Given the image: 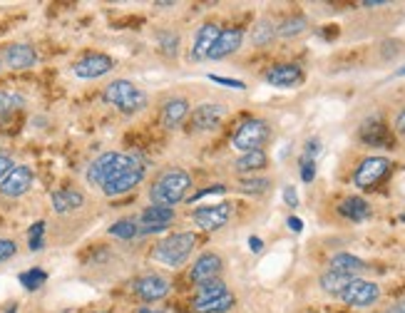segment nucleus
Segmentation results:
<instances>
[{"mask_svg":"<svg viewBox=\"0 0 405 313\" xmlns=\"http://www.w3.org/2000/svg\"><path fill=\"white\" fill-rule=\"evenodd\" d=\"M390 172V159L388 156H365L358 164L353 174V184L358 189H373L375 184H380Z\"/></svg>","mask_w":405,"mask_h":313,"instance_id":"8","label":"nucleus"},{"mask_svg":"<svg viewBox=\"0 0 405 313\" xmlns=\"http://www.w3.org/2000/svg\"><path fill=\"white\" fill-rule=\"evenodd\" d=\"M189 115H192V107H189L187 97H169L159 110V122L164 130H177Z\"/></svg>","mask_w":405,"mask_h":313,"instance_id":"16","label":"nucleus"},{"mask_svg":"<svg viewBox=\"0 0 405 313\" xmlns=\"http://www.w3.org/2000/svg\"><path fill=\"white\" fill-rule=\"evenodd\" d=\"M244 42V30L239 28H227V30L219 33L217 42H214L212 52H209V60H224V57L234 55V52L241 47Z\"/></svg>","mask_w":405,"mask_h":313,"instance_id":"20","label":"nucleus"},{"mask_svg":"<svg viewBox=\"0 0 405 313\" xmlns=\"http://www.w3.org/2000/svg\"><path fill=\"white\" fill-rule=\"evenodd\" d=\"M194 246H197V234H192V232L169 234V237H164L162 241L154 246L152 258L169 268H179L187 263L189 256H192Z\"/></svg>","mask_w":405,"mask_h":313,"instance_id":"4","label":"nucleus"},{"mask_svg":"<svg viewBox=\"0 0 405 313\" xmlns=\"http://www.w3.org/2000/svg\"><path fill=\"white\" fill-rule=\"evenodd\" d=\"M214 194H227V187H224V184H209V187L199 189L197 194H192L187 202L189 204H192V202H202L204 197H214Z\"/></svg>","mask_w":405,"mask_h":313,"instance_id":"37","label":"nucleus"},{"mask_svg":"<svg viewBox=\"0 0 405 313\" xmlns=\"http://www.w3.org/2000/svg\"><path fill=\"white\" fill-rule=\"evenodd\" d=\"M174 209L172 207H159V204H149L139 212L137 217V227H139V237H149V234H162L172 227L174 222Z\"/></svg>","mask_w":405,"mask_h":313,"instance_id":"7","label":"nucleus"},{"mask_svg":"<svg viewBox=\"0 0 405 313\" xmlns=\"http://www.w3.org/2000/svg\"><path fill=\"white\" fill-rule=\"evenodd\" d=\"M18 281H21V286L25 288V291H40L47 281V273L42 271L40 266H35L30 268V271H23L21 276H18Z\"/></svg>","mask_w":405,"mask_h":313,"instance_id":"31","label":"nucleus"},{"mask_svg":"<svg viewBox=\"0 0 405 313\" xmlns=\"http://www.w3.org/2000/svg\"><path fill=\"white\" fill-rule=\"evenodd\" d=\"M266 82L271 87H279V90H289V87H296L304 82V70H301L299 65H291V62H286V65H274L266 70Z\"/></svg>","mask_w":405,"mask_h":313,"instance_id":"17","label":"nucleus"},{"mask_svg":"<svg viewBox=\"0 0 405 313\" xmlns=\"http://www.w3.org/2000/svg\"><path fill=\"white\" fill-rule=\"evenodd\" d=\"M338 214L350 222H365L370 217V204L363 197H346L338 204Z\"/></svg>","mask_w":405,"mask_h":313,"instance_id":"23","label":"nucleus"},{"mask_svg":"<svg viewBox=\"0 0 405 313\" xmlns=\"http://www.w3.org/2000/svg\"><path fill=\"white\" fill-rule=\"evenodd\" d=\"M159 47L164 50V55H177V50H179V35L177 33H172V30H162L159 33Z\"/></svg>","mask_w":405,"mask_h":313,"instance_id":"36","label":"nucleus"},{"mask_svg":"<svg viewBox=\"0 0 405 313\" xmlns=\"http://www.w3.org/2000/svg\"><path fill=\"white\" fill-rule=\"evenodd\" d=\"M8 313H18V306H11L8 308Z\"/></svg>","mask_w":405,"mask_h":313,"instance_id":"52","label":"nucleus"},{"mask_svg":"<svg viewBox=\"0 0 405 313\" xmlns=\"http://www.w3.org/2000/svg\"><path fill=\"white\" fill-rule=\"evenodd\" d=\"M189 219H192V224L197 229H202V232H219V229H224L229 224V219H232V204H204V207L194 209L192 214H189Z\"/></svg>","mask_w":405,"mask_h":313,"instance_id":"6","label":"nucleus"},{"mask_svg":"<svg viewBox=\"0 0 405 313\" xmlns=\"http://www.w3.org/2000/svg\"><path fill=\"white\" fill-rule=\"evenodd\" d=\"M50 204L55 214H72L85 204V194L77 192V189H57L50 194Z\"/></svg>","mask_w":405,"mask_h":313,"instance_id":"22","label":"nucleus"},{"mask_svg":"<svg viewBox=\"0 0 405 313\" xmlns=\"http://www.w3.org/2000/svg\"><path fill=\"white\" fill-rule=\"evenodd\" d=\"M236 306V296L234 293H222L217 298H209V301H194V313H227Z\"/></svg>","mask_w":405,"mask_h":313,"instance_id":"24","label":"nucleus"},{"mask_svg":"<svg viewBox=\"0 0 405 313\" xmlns=\"http://www.w3.org/2000/svg\"><path fill=\"white\" fill-rule=\"evenodd\" d=\"M388 6V0H365L363 8H383Z\"/></svg>","mask_w":405,"mask_h":313,"instance_id":"47","label":"nucleus"},{"mask_svg":"<svg viewBox=\"0 0 405 313\" xmlns=\"http://www.w3.org/2000/svg\"><path fill=\"white\" fill-rule=\"evenodd\" d=\"M13 167H16L13 156H11V154H3V152H0V182H3V179H6L8 174H11Z\"/></svg>","mask_w":405,"mask_h":313,"instance_id":"41","label":"nucleus"},{"mask_svg":"<svg viewBox=\"0 0 405 313\" xmlns=\"http://www.w3.org/2000/svg\"><path fill=\"white\" fill-rule=\"evenodd\" d=\"M395 132H398V135H405V107L398 112V117H395Z\"/></svg>","mask_w":405,"mask_h":313,"instance_id":"45","label":"nucleus"},{"mask_svg":"<svg viewBox=\"0 0 405 313\" xmlns=\"http://www.w3.org/2000/svg\"><path fill=\"white\" fill-rule=\"evenodd\" d=\"M107 234L115 239H122V241H130V239H137L139 237V227H137V219H117L115 224H110Z\"/></svg>","mask_w":405,"mask_h":313,"instance_id":"28","label":"nucleus"},{"mask_svg":"<svg viewBox=\"0 0 405 313\" xmlns=\"http://www.w3.org/2000/svg\"><path fill=\"white\" fill-rule=\"evenodd\" d=\"M209 80L217 82V85H224V87H232V90H246L241 80H232V77H219V75H209Z\"/></svg>","mask_w":405,"mask_h":313,"instance_id":"40","label":"nucleus"},{"mask_svg":"<svg viewBox=\"0 0 405 313\" xmlns=\"http://www.w3.org/2000/svg\"><path fill=\"white\" fill-rule=\"evenodd\" d=\"M395 77H405V65H403V67H400V70H398V72H395Z\"/></svg>","mask_w":405,"mask_h":313,"instance_id":"51","label":"nucleus"},{"mask_svg":"<svg viewBox=\"0 0 405 313\" xmlns=\"http://www.w3.org/2000/svg\"><path fill=\"white\" fill-rule=\"evenodd\" d=\"M135 164H142L135 154H125V152H105L87 167V182L92 187L102 189L110 179L120 177L122 172L132 169Z\"/></svg>","mask_w":405,"mask_h":313,"instance_id":"3","label":"nucleus"},{"mask_svg":"<svg viewBox=\"0 0 405 313\" xmlns=\"http://www.w3.org/2000/svg\"><path fill=\"white\" fill-rule=\"evenodd\" d=\"M142 179H144V164H135L132 169L122 172L120 177L110 179V182H107L100 192L105 194V197H110V199L125 197V194H130L132 189H137L139 184H142Z\"/></svg>","mask_w":405,"mask_h":313,"instance_id":"15","label":"nucleus"},{"mask_svg":"<svg viewBox=\"0 0 405 313\" xmlns=\"http://www.w3.org/2000/svg\"><path fill=\"white\" fill-rule=\"evenodd\" d=\"M271 187L266 177H246V179H239V189L244 194H263L266 189Z\"/></svg>","mask_w":405,"mask_h":313,"instance_id":"35","label":"nucleus"},{"mask_svg":"<svg viewBox=\"0 0 405 313\" xmlns=\"http://www.w3.org/2000/svg\"><path fill=\"white\" fill-rule=\"evenodd\" d=\"M286 227H289L294 234H301V232H304V222H301L299 217H289V219H286Z\"/></svg>","mask_w":405,"mask_h":313,"instance_id":"44","label":"nucleus"},{"mask_svg":"<svg viewBox=\"0 0 405 313\" xmlns=\"http://www.w3.org/2000/svg\"><path fill=\"white\" fill-rule=\"evenodd\" d=\"M385 313H405V303H395V306H390Z\"/></svg>","mask_w":405,"mask_h":313,"instance_id":"48","label":"nucleus"},{"mask_svg":"<svg viewBox=\"0 0 405 313\" xmlns=\"http://www.w3.org/2000/svg\"><path fill=\"white\" fill-rule=\"evenodd\" d=\"M329 271L333 273H343V276H350V278H358L363 271H368V266H365L363 258L353 256V254H333L329 261Z\"/></svg>","mask_w":405,"mask_h":313,"instance_id":"21","label":"nucleus"},{"mask_svg":"<svg viewBox=\"0 0 405 313\" xmlns=\"http://www.w3.org/2000/svg\"><path fill=\"white\" fill-rule=\"evenodd\" d=\"M276 38V25L271 21H258L256 28L251 30V42L253 45H268Z\"/></svg>","mask_w":405,"mask_h":313,"instance_id":"32","label":"nucleus"},{"mask_svg":"<svg viewBox=\"0 0 405 313\" xmlns=\"http://www.w3.org/2000/svg\"><path fill=\"white\" fill-rule=\"evenodd\" d=\"M224 271V261L219 254L214 251H204L199 254L197 258H194L192 268H189V278H192L194 283H207V281H214V278H219Z\"/></svg>","mask_w":405,"mask_h":313,"instance_id":"14","label":"nucleus"},{"mask_svg":"<svg viewBox=\"0 0 405 313\" xmlns=\"http://www.w3.org/2000/svg\"><path fill=\"white\" fill-rule=\"evenodd\" d=\"M249 249H251L253 254H261L263 251V241L258 237H249Z\"/></svg>","mask_w":405,"mask_h":313,"instance_id":"46","label":"nucleus"},{"mask_svg":"<svg viewBox=\"0 0 405 313\" xmlns=\"http://www.w3.org/2000/svg\"><path fill=\"white\" fill-rule=\"evenodd\" d=\"M189 189H192V174L187 169L169 167L149 187V202L159 204V207H174V204L189 199Z\"/></svg>","mask_w":405,"mask_h":313,"instance_id":"1","label":"nucleus"},{"mask_svg":"<svg viewBox=\"0 0 405 313\" xmlns=\"http://www.w3.org/2000/svg\"><path fill=\"white\" fill-rule=\"evenodd\" d=\"M227 283L222 278H214V281H207V283H199L197 286V298L194 301H209V298H217L222 293H227Z\"/></svg>","mask_w":405,"mask_h":313,"instance_id":"33","label":"nucleus"},{"mask_svg":"<svg viewBox=\"0 0 405 313\" xmlns=\"http://www.w3.org/2000/svg\"><path fill=\"white\" fill-rule=\"evenodd\" d=\"M227 117V105L222 102H204V105L194 107L189 115V125L194 127V132H214Z\"/></svg>","mask_w":405,"mask_h":313,"instance_id":"10","label":"nucleus"},{"mask_svg":"<svg viewBox=\"0 0 405 313\" xmlns=\"http://www.w3.org/2000/svg\"><path fill=\"white\" fill-rule=\"evenodd\" d=\"M268 137H271V127H268V122L258 120V117H251V120H244L241 125L234 130L232 147L241 152V154H246V152L261 149V147L266 144Z\"/></svg>","mask_w":405,"mask_h":313,"instance_id":"5","label":"nucleus"},{"mask_svg":"<svg viewBox=\"0 0 405 313\" xmlns=\"http://www.w3.org/2000/svg\"><path fill=\"white\" fill-rule=\"evenodd\" d=\"M16 251H18L16 241H11V239H0V263L16 256Z\"/></svg>","mask_w":405,"mask_h":313,"instance_id":"39","label":"nucleus"},{"mask_svg":"<svg viewBox=\"0 0 405 313\" xmlns=\"http://www.w3.org/2000/svg\"><path fill=\"white\" fill-rule=\"evenodd\" d=\"M132 288H135V296L142 298L144 303H157L162 301V298H167L172 283H169L162 273H147V276L137 278Z\"/></svg>","mask_w":405,"mask_h":313,"instance_id":"13","label":"nucleus"},{"mask_svg":"<svg viewBox=\"0 0 405 313\" xmlns=\"http://www.w3.org/2000/svg\"><path fill=\"white\" fill-rule=\"evenodd\" d=\"M45 229H47V224L42 222V219L28 229V249H30L33 254H38V251L45 249Z\"/></svg>","mask_w":405,"mask_h":313,"instance_id":"34","label":"nucleus"},{"mask_svg":"<svg viewBox=\"0 0 405 313\" xmlns=\"http://www.w3.org/2000/svg\"><path fill=\"white\" fill-rule=\"evenodd\" d=\"M284 202L289 204L291 209L299 207V194H296V189L291 187V184H289V187H284Z\"/></svg>","mask_w":405,"mask_h":313,"instance_id":"43","label":"nucleus"},{"mask_svg":"<svg viewBox=\"0 0 405 313\" xmlns=\"http://www.w3.org/2000/svg\"><path fill=\"white\" fill-rule=\"evenodd\" d=\"M137 313H164V311H152V308H139Z\"/></svg>","mask_w":405,"mask_h":313,"instance_id":"50","label":"nucleus"},{"mask_svg":"<svg viewBox=\"0 0 405 313\" xmlns=\"http://www.w3.org/2000/svg\"><path fill=\"white\" fill-rule=\"evenodd\" d=\"M360 140L365 142V144H388V130H385L380 122H370V125H365L363 130H360Z\"/></svg>","mask_w":405,"mask_h":313,"instance_id":"30","label":"nucleus"},{"mask_svg":"<svg viewBox=\"0 0 405 313\" xmlns=\"http://www.w3.org/2000/svg\"><path fill=\"white\" fill-rule=\"evenodd\" d=\"M0 65H3V60H0Z\"/></svg>","mask_w":405,"mask_h":313,"instance_id":"53","label":"nucleus"},{"mask_svg":"<svg viewBox=\"0 0 405 313\" xmlns=\"http://www.w3.org/2000/svg\"><path fill=\"white\" fill-rule=\"evenodd\" d=\"M350 281H353L350 276H343V273H333V271H326L324 276L319 278L321 288H324V293H329V296H341V293L348 288Z\"/></svg>","mask_w":405,"mask_h":313,"instance_id":"27","label":"nucleus"},{"mask_svg":"<svg viewBox=\"0 0 405 313\" xmlns=\"http://www.w3.org/2000/svg\"><path fill=\"white\" fill-rule=\"evenodd\" d=\"M3 62L11 70H30L38 62V52L33 50V45H25V42H13V45L6 47L3 52Z\"/></svg>","mask_w":405,"mask_h":313,"instance_id":"19","label":"nucleus"},{"mask_svg":"<svg viewBox=\"0 0 405 313\" xmlns=\"http://www.w3.org/2000/svg\"><path fill=\"white\" fill-rule=\"evenodd\" d=\"M219 33H222V28H219V25H214V23H204V25L197 30V35H194L192 52H189V57H192L194 62L209 60V52H212L214 42H217Z\"/></svg>","mask_w":405,"mask_h":313,"instance_id":"18","label":"nucleus"},{"mask_svg":"<svg viewBox=\"0 0 405 313\" xmlns=\"http://www.w3.org/2000/svg\"><path fill=\"white\" fill-rule=\"evenodd\" d=\"M33 179H35V174H33V169L28 167V164H16V167L11 169V174L0 182V194L8 199L23 197V194L30 192Z\"/></svg>","mask_w":405,"mask_h":313,"instance_id":"12","label":"nucleus"},{"mask_svg":"<svg viewBox=\"0 0 405 313\" xmlns=\"http://www.w3.org/2000/svg\"><path fill=\"white\" fill-rule=\"evenodd\" d=\"M102 100L120 110L122 115H137V112L147 110V92L139 90L135 82L130 80H112L110 85L102 90Z\"/></svg>","mask_w":405,"mask_h":313,"instance_id":"2","label":"nucleus"},{"mask_svg":"<svg viewBox=\"0 0 405 313\" xmlns=\"http://www.w3.org/2000/svg\"><path fill=\"white\" fill-rule=\"evenodd\" d=\"M309 28V21L304 16H294V18H286L284 23L276 25V35L279 38H296Z\"/></svg>","mask_w":405,"mask_h":313,"instance_id":"29","label":"nucleus"},{"mask_svg":"<svg viewBox=\"0 0 405 313\" xmlns=\"http://www.w3.org/2000/svg\"><path fill=\"white\" fill-rule=\"evenodd\" d=\"M316 179V162L314 159H306V156H301V182L311 184Z\"/></svg>","mask_w":405,"mask_h":313,"instance_id":"38","label":"nucleus"},{"mask_svg":"<svg viewBox=\"0 0 405 313\" xmlns=\"http://www.w3.org/2000/svg\"><path fill=\"white\" fill-rule=\"evenodd\" d=\"M23 107H25V95L18 90H0V120H6Z\"/></svg>","mask_w":405,"mask_h":313,"instance_id":"26","label":"nucleus"},{"mask_svg":"<svg viewBox=\"0 0 405 313\" xmlns=\"http://www.w3.org/2000/svg\"><path fill=\"white\" fill-rule=\"evenodd\" d=\"M154 6L157 8H174V0H157Z\"/></svg>","mask_w":405,"mask_h":313,"instance_id":"49","label":"nucleus"},{"mask_svg":"<svg viewBox=\"0 0 405 313\" xmlns=\"http://www.w3.org/2000/svg\"><path fill=\"white\" fill-rule=\"evenodd\" d=\"M321 152V142L319 140H309L306 142V152H304V156L306 159H314L316 162V154Z\"/></svg>","mask_w":405,"mask_h":313,"instance_id":"42","label":"nucleus"},{"mask_svg":"<svg viewBox=\"0 0 405 313\" xmlns=\"http://www.w3.org/2000/svg\"><path fill=\"white\" fill-rule=\"evenodd\" d=\"M266 152L263 149H253V152H246V154H241L236 159V172L239 174H253V172H258V169H263L266 167Z\"/></svg>","mask_w":405,"mask_h":313,"instance_id":"25","label":"nucleus"},{"mask_svg":"<svg viewBox=\"0 0 405 313\" xmlns=\"http://www.w3.org/2000/svg\"><path fill=\"white\" fill-rule=\"evenodd\" d=\"M112 67H115V60L110 55H105V52H90V55L80 57L72 65V75L80 77V80H97V77H105Z\"/></svg>","mask_w":405,"mask_h":313,"instance_id":"11","label":"nucleus"},{"mask_svg":"<svg viewBox=\"0 0 405 313\" xmlns=\"http://www.w3.org/2000/svg\"><path fill=\"white\" fill-rule=\"evenodd\" d=\"M338 298L346 303V306H353V308L373 306V303L380 298V286H378V283H373V281L353 278V281L348 283V288H346Z\"/></svg>","mask_w":405,"mask_h":313,"instance_id":"9","label":"nucleus"}]
</instances>
